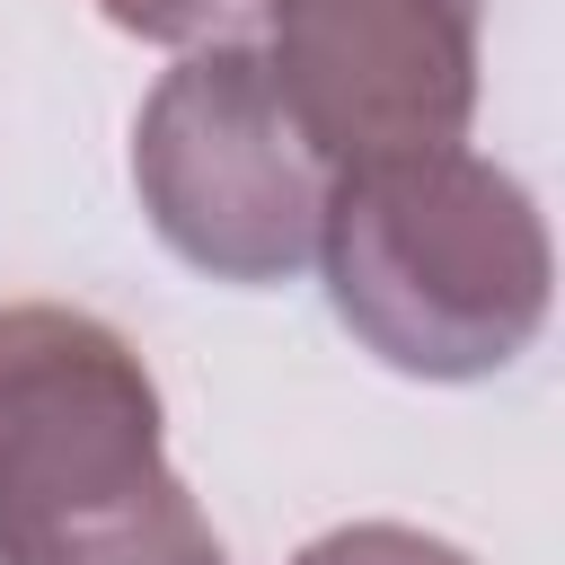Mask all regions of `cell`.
Instances as JSON below:
<instances>
[{"label": "cell", "instance_id": "cell-1", "mask_svg": "<svg viewBox=\"0 0 565 565\" xmlns=\"http://www.w3.org/2000/svg\"><path fill=\"white\" fill-rule=\"evenodd\" d=\"M318 265L353 344L441 388L512 371L556 300L539 194L477 150L344 168L318 221Z\"/></svg>", "mask_w": 565, "mask_h": 565}, {"label": "cell", "instance_id": "cell-2", "mask_svg": "<svg viewBox=\"0 0 565 565\" xmlns=\"http://www.w3.org/2000/svg\"><path fill=\"white\" fill-rule=\"evenodd\" d=\"M0 565H230L150 362L62 300L0 309Z\"/></svg>", "mask_w": 565, "mask_h": 565}, {"label": "cell", "instance_id": "cell-3", "mask_svg": "<svg viewBox=\"0 0 565 565\" xmlns=\"http://www.w3.org/2000/svg\"><path fill=\"white\" fill-rule=\"evenodd\" d=\"M132 194L168 256L212 282H291L318 256L335 168L291 124L256 44H212L159 71L132 115Z\"/></svg>", "mask_w": 565, "mask_h": 565}, {"label": "cell", "instance_id": "cell-4", "mask_svg": "<svg viewBox=\"0 0 565 565\" xmlns=\"http://www.w3.org/2000/svg\"><path fill=\"white\" fill-rule=\"evenodd\" d=\"M477 18L486 0H265V71L335 177L424 159L477 115Z\"/></svg>", "mask_w": 565, "mask_h": 565}, {"label": "cell", "instance_id": "cell-5", "mask_svg": "<svg viewBox=\"0 0 565 565\" xmlns=\"http://www.w3.org/2000/svg\"><path fill=\"white\" fill-rule=\"evenodd\" d=\"M106 26L141 35V44H177V53H212V44H247L265 26V0H97Z\"/></svg>", "mask_w": 565, "mask_h": 565}, {"label": "cell", "instance_id": "cell-6", "mask_svg": "<svg viewBox=\"0 0 565 565\" xmlns=\"http://www.w3.org/2000/svg\"><path fill=\"white\" fill-rule=\"evenodd\" d=\"M291 565H477V556L433 530H406V521H344V530L309 539Z\"/></svg>", "mask_w": 565, "mask_h": 565}]
</instances>
